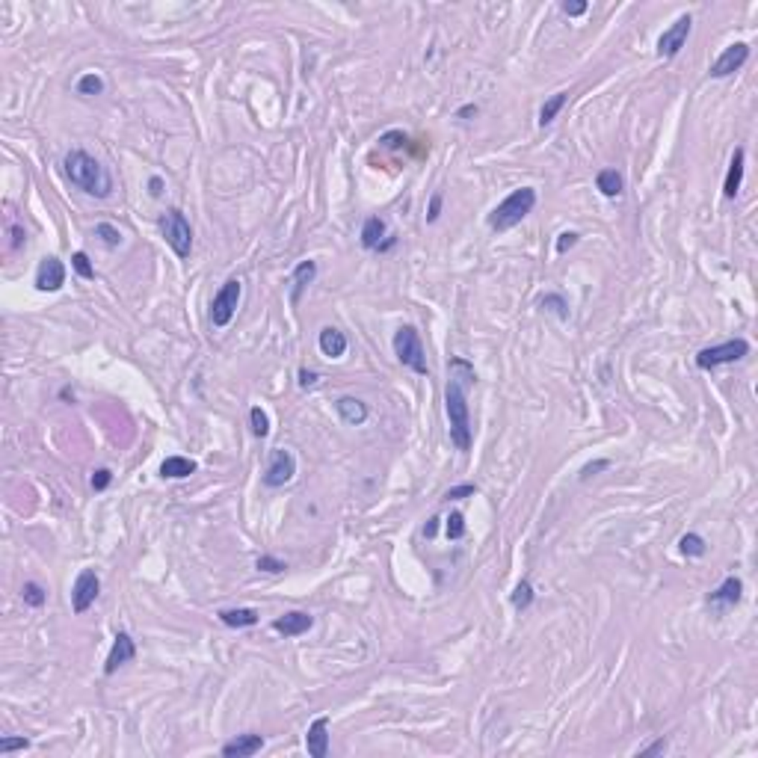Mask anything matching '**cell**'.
<instances>
[{
    "label": "cell",
    "mask_w": 758,
    "mask_h": 758,
    "mask_svg": "<svg viewBox=\"0 0 758 758\" xmlns=\"http://www.w3.org/2000/svg\"><path fill=\"white\" fill-rule=\"evenodd\" d=\"M63 169H66V178L77 187L84 190L86 196H95V198H107L113 193V178L110 172L95 161L92 154H86L84 148H74L63 157Z\"/></svg>",
    "instance_id": "cell-1"
},
{
    "label": "cell",
    "mask_w": 758,
    "mask_h": 758,
    "mask_svg": "<svg viewBox=\"0 0 758 758\" xmlns=\"http://www.w3.org/2000/svg\"><path fill=\"white\" fill-rule=\"evenodd\" d=\"M445 412H448V430H450V442L456 450L468 453L471 450V412H468V388L460 379L448 376V388H445Z\"/></svg>",
    "instance_id": "cell-2"
},
{
    "label": "cell",
    "mask_w": 758,
    "mask_h": 758,
    "mask_svg": "<svg viewBox=\"0 0 758 758\" xmlns=\"http://www.w3.org/2000/svg\"><path fill=\"white\" fill-rule=\"evenodd\" d=\"M533 208H536V190L533 187H518L489 213V228L497 231V234L510 231V228H515L518 223H522Z\"/></svg>",
    "instance_id": "cell-3"
},
{
    "label": "cell",
    "mask_w": 758,
    "mask_h": 758,
    "mask_svg": "<svg viewBox=\"0 0 758 758\" xmlns=\"http://www.w3.org/2000/svg\"><path fill=\"white\" fill-rule=\"evenodd\" d=\"M394 355L397 362L403 368H412L415 373L427 376L430 373V365H427V353H424V344H421V335H418L415 326H400L394 335Z\"/></svg>",
    "instance_id": "cell-4"
},
{
    "label": "cell",
    "mask_w": 758,
    "mask_h": 758,
    "mask_svg": "<svg viewBox=\"0 0 758 758\" xmlns=\"http://www.w3.org/2000/svg\"><path fill=\"white\" fill-rule=\"evenodd\" d=\"M161 231H163V241L172 246V252L178 258H190L193 252V228L187 223V216L181 211H166L161 216Z\"/></svg>",
    "instance_id": "cell-5"
},
{
    "label": "cell",
    "mask_w": 758,
    "mask_h": 758,
    "mask_svg": "<svg viewBox=\"0 0 758 758\" xmlns=\"http://www.w3.org/2000/svg\"><path fill=\"white\" fill-rule=\"evenodd\" d=\"M744 355H749V341H747V338H734V341L699 350V353H696V368H699V370H714L720 365L741 362Z\"/></svg>",
    "instance_id": "cell-6"
},
{
    "label": "cell",
    "mask_w": 758,
    "mask_h": 758,
    "mask_svg": "<svg viewBox=\"0 0 758 758\" xmlns=\"http://www.w3.org/2000/svg\"><path fill=\"white\" fill-rule=\"evenodd\" d=\"M241 296H243V282H241V278H228V282L216 290L213 303H211V323L216 329H223V326L231 323L237 305H241Z\"/></svg>",
    "instance_id": "cell-7"
},
{
    "label": "cell",
    "mask_w": 758,
    "mask_h": 758,
    "mask_svg": "<svg viewBox=\"0 0 758 758\" xmlns=\"http://www.w3.org/2000/svg\"><path fill=\"white\" fill-rule=\"evenodd\" d=\"M690 30H693V18L690 15H678L675 21L661 33V39H657V56L672 59V56L682 54V48L687 45V39H690Z\"/></svg>",
    "instance_id": "cell-8"
},
{
    "label": "cell",
    "mask_w": 758,
    "mask_h": 758,
    "mask_svg": "<svg viewBox=\"0 0 758 758\" xmlns=\"http://www.w3.org/2000/svg\"><path fill=\"white\" fill-rule=\"evenodd\" d=\"M293 474H296V460H293V453L285 450V448H276L270 453V463L264 468V486L270 489H278V486H285L293 480Z\"/></svg>",
    "instance_id": "cell-9"
},
{
    "label": "cell",
    "mask_w": 758,
    "mask_h": 758,
    "mask_svg": "<svg viewBox=\"0 0 758 758\" xmlns=\"http://www.w3.org/2000/svg\"><path fill=\"white\" fill-rule=\"evenodd\" d=\"M98 592H101V581H98V572H95V569H84L81 575H77L74 587H71V610H74V613H86V610L95 605Z\"/></svg>",
    "instance_id": "cell-10"
},
{
    "label": "cell",
    "mask_w": 758,
    "mask_h": 758,
    "mask_svg": "<svg viewBox=\"0 0 758 758\" xmlns=\"http://www.w3.org/2000/svg\"><path fill=\"white\" fill-rule=\"evenodd\" d=\"M747 59H749V45H747V42H734V45H729L720 56H717V63L711 66L708 74L714 77V81H723V77H729V74H734V71H741Z\"/></svg>",
    "instance_id": "cell-11"
},
{
    "label": "cell",
    "mask_w": 758,
    "mask_h": 758,
    "mask_svg": "<svg viewBox=\"0 0 758 758\" xmlns=\"http://www.w3.org/2000/svg\"><path fill=\"white\" fill-rule=\"evenodd\" d=\"M63 285H66V264L59 261L56 255L42 258V261H39V270H36V288L42 293H56Z\"/></svg>",
    "instance_id": "cell-12"
},
{
    "label": "cell",
    "mask_w": 758,
    "mask_h": 758,
    "mask_svg": "<svg viewBox=\"0 0 758 758\" xmlns=\"http://www.w3.org/2000/svg\"><path fill=\"white\" fill-rule=\"evenodd\" d=\"M133 657H136V643L131 640V634H128V631H118V634H116V640H113V649H110V655H107L104 675H113L118 667L131 664Z\"/></svg>",
    "instance_id": "cell-13"
},
{
    "label": "cell",
    "mask_w": 758,
    "mask_h": 758,
    "mask_svg": "<svg viewBox=\"0 0 758 758\" xmlns=\"http://www.w3.org/2000/svg\"><path fill=\"white\" fill-rule=\"evenodd\" d=\"M741 598H744V581H741V577H734V575H729L726 581L708 595V605L729 610V607H734L737 602H741Z\"/></svg>",
    "instance_id": "cell-14"
},
{
    "label": "cell",
    "mask_w": 758,
    "mask_h": 758,
    "mask_svg": "<svg viewBox=\"0 0 758 758\" xmlns=\"http://www.w3.org/2000/svg\"><path fill=\"white\" fill-rule=\"evenodd\" d=\"M273 628L285 637H299V634H308L314 628V616L305 610H288L285 616H278L273 622Z\"/></svg>",
    "instance_id": "cell-15"
},
{
    "label": "cell",
    "mask_w": 758,
    "mask_h": 758,
    "mask_svg": "<svg viewBox=\"0 0 758 758\" xmlns=\"http://www.w3.org/2000/svg\"><path fill=\"white\" fill-rule=\"evenodd\" d=\"M305 749L311 758H326L329 752V717H317L305 732Z\"/></svg>",
    "instance_id": "cell-16"
},
{
    "label": "cell",
    "mask_w": 758,
    "mask_h": 758,
    "mask_svg": "<svg viewBox=\"0 0 758 758\" xmlns=\"http://www.w3.org/2000/svg\"><path fill=\"white\" fill-rule=\"evenodd\" d=\"M335 412L350 427H362L368 421V403H362L358 397H350V394L338 397V400H335Z\"/></svg>",
    "instance_id": "cell-17"
},
{
    "label": "cell",
    "mask_w": 758,
    "mask_h": 758,
    "mask_svg": "<svg viewBox=\"0 0 758 758\" xmlns=\"http://www.w3.org/2000/svg\"><path fill=\"white\" fill-rule=\"evenodd\" d=\"M264 749V737L261 734H255V732H246V734H237L234 741H228L223 747V755L226 758H249L255 752H261Z\"/></svg>",
    "instance_id": "cell-18"
},
{
    "label": "cell",
    "mask_w": 758,
    "mask_h": 758,
    "mask_svg": "<svg viewBox=\"0 0 758 758\" xmlns=\"http://www.w3.org/2000/svg\"><path fill=\"white\" fill-rule=\"evenodd\" d=\"M744 163H747V151L744 148H734L732 154V163H729V172H726V181H723V196L726 198H734L741 193V184H744Z\"/></svg>",
    "instance_id": "cell-19"
},
{
    "label": "cell",
    "mask_w": 758,
    "mask_h": 758,
    "mask_svg": "<svg viewBox=\"0 0 758 758\" xmlns=\"http://www.w3.org/2000/svg\"><path fill=\"white\" fill-rule=\"evenodd\" d=\"M317 278V264L314 261H299L296 264V270H293V276H290V303L296 305L299 299H303V293H305V288L314 282Z\"/></svg>",
    "instance_id": "cell-20"
},
{
    "label": "cell",
    "mask_w": 758,
    "mask_h": 758,
    "mask_svg": "<svg viewBox=\"0 0 758 758\" xmlns=\"http://www.w3.org/2000/svg\"><path fill=\"white\" fill-rule=\"evenodd\" d=\"M317 344H320V353L326 358H341L347 353V335L341 329H335V326H326V329H320Z\"/></svg>",
    "instance_id": "cell-21"
},
{
    "label": "cell",
    "mask_w": 758,
    "mask_h": 758,
    "mask_svg": "<svg viewBox=\"0 0 758 758\" xmlns=\"http://www.w3.org/2000/svg\"><path fill=\"white\" fill-rule=\"evenodd\" d=\"M196 460H190V456H166L163 465H161V477H166V480H184V477L196 474Z\"/></svg>",
    "instance_id": "cell-22"
},
{
    "label": "cell",
    "mask_w": 758,
    "mask_h": 758,
    "mask_svg": "<svg viewBox=\"0 0 758 758\" xmlns=\"http://www.w3.org/2000/svg\"><path fill=\"white\" fill-rule=\"evenodd\" d=\"M219 620L228 628H252L258 625V610L255 607H237V610H219Z\"/></svg>",
    "instance_id": "cell-23"
},
{
    "label": "cell",
    "mask_w": 758,
    "mask_h": 758,
    "mask_svg": "<svg viewBox=\"0 0 758 758\" xmlns=\"http://www.w3.org/2000/svg\"><path fill=\"white\" fill-rule=\"evenodd\" d=\"M595 187L602 190V196L607 198H616V196H622L625 190V181H622V175L616 172V169H602L595 175Z\"/></svg>",
    "instance_id": "cell-24"
},
{
    "label": "cell",
    "mask_w": 758,
    "mask_h": 758,
    "mask_svg": "<svg viewBox=\"0 0 758 758\" xmlns=\"http://www.w3.org/2000/svg\"><path fill=\"white\" fill-rule=\"evenodd\" d=\"M385 237V219L383 216H368L365 226H362V246L365 249H379Z\"/></svg>",
    "instance_id": "cell-25"
},
{
    "label": "cell",
    "mask_w": 758,
    "mask_h": 758,
    "mask_svg": "<svg viewBox=\"0 0 758 758\" xmlns=\"http://www.w3.org/2000/svg\"><path fill=\"white\" fill-rule=\"evenodd\" d=\"M566 101H569V92H554L548 101L542 104V110H540V125L545 128V125H551L557 116H560V110L566 107Z\"/></svg>",
    "instance_id": "cell-26"
},
{
    "label": "cell",
    "mask_w": 758,
    "mask_h": 758,
    "mask_svg": "<svg viewBox=\"0 0 758 758\" xmlns=\"http://www.w3.org/2000/svg\"><path fill=\"white\" fill-rule=\"evenodd\" d=\"M448 376L460 379V383H463L465 388H471V385L477 383L474 365H471V362H465V358H450V362H448Z\"/></svg>",
    "instance_id": "cell-27"
},
{
    "label": "cell",
    "mask_w": 758,
    "mask_h": 758,
    "mask_svg": "<svg viewBox=\"0 0 758 758\" xmlns=\"http://www.w3.org/2000/svg\"><path fill=\"white\" fill-rule=\"evenodd\" d=\"M678 548H682L684 557H702L705 554V540L699 533H684L682 540H678Z\"/></svg>",
    "instance_id": "cell-28"
},
{
    "label": "cell",
    "mask_w": 758,
    "mask_h": 758,
    "mask_svg": "<svg viewBox=\"0 0 758 758\" xmlns=\"http://www.w3.org/2000/svg\"><path fill=\"white\" fill-rule=\"evenodd\" d=\"M530 605H533V587H530V581L525 577V581H518L515 590H512V607L515 610H527Z\"/></svg>",
    "instance_id": "cell-29"
},
{
    "label": "cell",
    "mask_w": 758,
    "mask_h": 758,
    "mask_svg": "<svg viewBox=\"0 0 758 758\" xmlns=\"http://www.w3.org/2000/svg\"><path fill=\"white\" fill-rule=\"evenodd\" d=\"M249 424H252V433H255L258 438L270 435V418H267V412H264L261 406H252V409H249Z\"/></svg>",
    "instance_id": "cell-30"
},
{
    "label": "cell",
    "mask_w": 758,
    "mask_h": 758,
    "mask_svg": "<svg viewBox=\"0 0 758 758\" xmlns=\"http://www.w3.org/2000/svg\"><path fill=\"white\" fill-rule=\"evenodd\" d=\"M21 595H24V605H30V607H42L48 602V592L42 590V584H36V581H27Z\"/></svg>",
    "instance_id": "cell-31"
},
{
    "label": "cell",
    "mask_w": 758,
    "mask_h": 758,
    "mask_svg": "<svg viewBox=\"0 0 758 758\" xmlns=\"http://www.w3.org/2000/svg\"><path fill=\"white\" fill-rule=\"evenodd\" d=\"M77 92H81V95H101V92H104V81H101V74H95V71L84 74L81 81H77Z\"/></svg>",
    "instance_id": "cell-32"
},
{
    "label": "cell",
    "mask_w": 758,
    "mask_h": 758,
    "mask_svg": "<svg viewBox=\"0 0 758 758\" xmlns=\"http://www.w3.org/2000/svg\"><path fill=\"white\" fill-rule=\"evenodd\" d=\"M95 237H101V243L110 246V249H116L118 243H122V231H118L116 226H110V223H98L95 226Z\"/></svg>",
    "instance_id": "cell-33"
},
{
    "label": "cell",
    "mask_w": 758,
    "mask_h": 758,
    "mask_svg": "<svg viewBox=\"0 0 758 758\" xmlns=\"http://www.w3.org/2000/svg\"><path fill=\"white\" fill-rule=\"evenodd\" d=\"M445 533H448V540H463V536H465V515L463 512H450L448 525H445Z\"/></svg>",
    "instance_id": "cell-34"
},
{
    "label": "cell",
    "mask_w": 758,
    "mask_h": 758,
    "mask_svg": "<svg viewBox=\"0 0 758 758\" xmlns=\"http://www.w3.org/2000/svg\"><path fill=\"white\" fill-rule=\"evenodd\" d=\"M71 267L81 278H95V267L89 264V255L86 252H74L71 255Z\"/></svg>",
    "instance_id": "cell-35"
},
{
    "label": "cell",
    "mask_w": 758,
    "mask_h": 758,
    "mask_svg": "<svg viewBox=\"0 0 758 758\" xmlns=\"http://www.w3.org/2000/svg\"><path fill=\"white\" fill-rule=\"evenodd\" d=\"M542 305L545 308H551L557 317H560V320H569V303L563 296H557V293H548L545 299H542Z\"/></svg>",
    "instance_id": "cell-36"
},
{
    "label": "cell",
    "mask_w": 758,
    "mask_h": 758,
    "mask_svg": "<svg viewBox=\"0 0 758 758\" xmlns=\"http://www.w3.org/2000/svg\"><path fill=\"white\" fill-rule=\"evenodd\" d=\"M258 572H267V575H278V572H285L288 566L282 563V560H276V557H270V554H261L258 557Z\"/></svg>",
    "instance_id": "cell-37"
},
{
    "label": "cell",
    "mask_w": 758,
    "mask_h": 758,
    "mask_svg": "<svg viewBox=\"0 0 758 758\" xmlns=\"http://www.w3.org/2000/svg\"><path fill=\"white\" fill-rule=\"evenodd\" d=\"M477 495V486L474 483H463V486H453L445 492V501H463V497H474Z\"/></svg>",
    "instance_id": "cell-38"
},
{
    "label": "cell",
    "mask_w": 758,
    "mask_h": 758,
    "mask_svg": "<svg viewBox=\"0 0 758 758\" xmlns=\"http://www.w3.org/2000/svg\"><path fill=\"white\" fill-rule=\"evenodd\" d=\"M110 483H113V471H110V468H98V471L92 474V480H89V486H92L95 492H104Z\"/></svg>",
    "instance_id": "cell-39"
},
{
    "label": "cell",
    "mask_w": 758,
    "mask_h": 758,
    "mask_svg": "<svg viewBox=\"0 0 758 758\" xmlns=\"http://www.w3.org/2000/svg\"><path fill=\"white\" fill-rule=\"evenodd\" d=\"M15 749H30V741L27 737H4V741H0V752L4 755L15 752Z\"/></svg>",
    "instance_id": "cell-40"
},
{
    "label": "cell",
    "mask_w": 758,
    "mask_h": 758,
    "mask_svg": "<svg viewBox=\"0 0 758 758\" xmlns=\"http://www.w3.org/2000/svg\"><path fill=\"white\" fill-rule=\"evenodd\" d=\"M438 216H442V193H433L427 205V223H438Z\"/></svg>",
    "instance_id": "cell-41"
},
{
    "label": "cell",
    "mask_w": 758,
    "mask_h": 758,
    "mask_svg": "<svg viewBox=\"0 0 758 758\" xmlns=\"http://www.w3.org/2000/svg\"><path fill=\"white\" fill-rule=\"evenodd\" d=\"M400 143H406V133H400V131H391L385 136H379V146H383V148H397Z\"/></svg>",
    "instance_id": "cell-42"
},
{
    "label": "cell",
    "mask_w": 758,
    "mask_h": 758,
    "mask_svg": "<svg viewBox=\"0 0 758 758\" xmlns=\"http://www.w3.org/2000/svg\"><path fill=\"white\" fill-rule=\"evenodd\" d=\"M575 243H577V231H563L560 237H557V252L563 255V252H569Z\"/></svg>",
    "instance_id": "cell-43"
},
{
    "label": "cell",
    "mask_w": 758,
    "mask_h": 758,
    "mask_svg": "<svg viewBox=\"0 0 758 758\" xmlns=\"http://www.w3.org/2000/svg\"><path fill=\"white\" fill-rule=\"evenodd\" d=\"M317 383H320V373L305 370V368L299 370V385H303V388H311V385H317Z\"/></svg>",
    "instance_id": "cell-44"
},
{
    "label": "cell",
    "mask_w": 758,
    "mask_h": 758,
    "mask_svg": "<svg viewBox=\"0 0 758 758\" xmlns=\"http://www.w3.org/2000/svg\"><path fill=\"white\" fill-rule=\"evenodd\" d=\"M605 468H610V460H595V463H590V465H584V471H581V477L587 480V477H592L595 471H605Z\"/></svg>",
    "instance_id": "cell-45"
},
{
    "label": "cell",
    "mask_w": 758,
    "mask_h": 758,
    "mask_svg": "<svg viewBox=\"0 0 758 758\" xmlns=\"http://www.w3.org/2000/svg\"><path fill=\"white\" fill-rule=\"evenodd\" d=\"M560 9H563L569 18H577V15H584V12L590 9V4H563Z\"/></svg>",
    "instance_id": "cell-46"
},
{
    "label": "cell",
    "mask_w": 758,
    "mask_h": 758,
    "mask_svg": "<svg viewBox=\"0 0 758 758\" xmlns=\"http://www.w3.org/2000/svg\"><path fill=\"white\" fill-rule=\"evenodd\" d=\"M657 752H667V741H664V737H661V741H655V744H649V747L640 749V755H657Z\"/></svg>",
    "instance_id": "cell-47"
},
{
    "label": "cell",
    "mask_w": 758,
    "mask_h": 758,
    "mask_svg": "<svg viewBox=\"0 0 758 758\" xmlns=\"http://www.w3.org/2000/svg\"><path fill=\"white\" fill-rule=\"evenodd\" d=\"M148 193H151V196H161V193H163V178H161V175H154L151 181H148Z\"/></svg>",
    "instance_id": "cell-48"
},
{
    "label": "cell",
    "mask_w": 758,
    "mask_h": 758,
    "mask_svg": "<svg viewBox=\"0 0 758 758\" xmlns=\"http://www.w3.org/2000/svg\"><path fill=\"white\" fill-rule=\"evenodd\" d=\"M24 237H27V234H24L21 228H18V226H12V249H18V246H21V243H24Z\"/></svg>",
    "instance_id": "cell-49"
},
{
    "label": "cell",
    "mask_w": 758,
    "mask_h": 758,
    "mask_svg": "<svg viewBox=\"0 0 758 758\" xmlns=\"http://www.w3.org/2000/svg\"><path fill=\"white\" fill-rule=\"evenodd\" d=\"M460 118H468V116H477V104H465V107H460V113H456Z\"/></svg>",
    "instance_id": "cell-50"
}]
</instances>
